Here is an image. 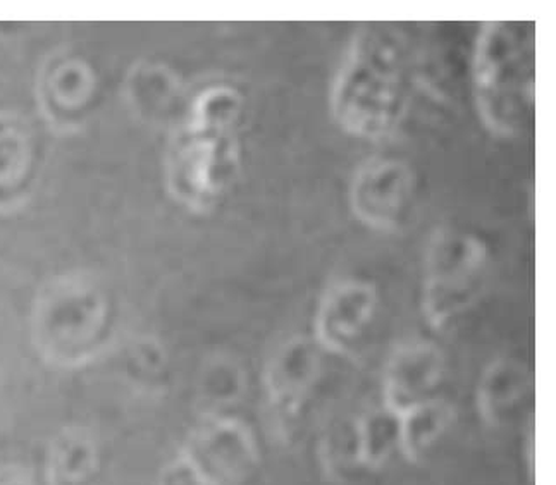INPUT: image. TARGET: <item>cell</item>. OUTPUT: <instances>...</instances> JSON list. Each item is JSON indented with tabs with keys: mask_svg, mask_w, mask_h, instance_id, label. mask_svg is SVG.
Here are the masks:
<instances>
[{
	"mask_svg": "<svg viewBox=\"0 0 556 485\" xmlns=\"http://www.w3.org/2000/svg\"><path fill=\"white\" fill-rule=\"evenodd\" d=\"M408 49L402 31L358 26L331 88V114L352 137L379 140L399 128L408 104Z\"/></svg>",
	"mask_w": 556,
	"mask_h": 485,
	"instance_id": "cell-1",
	"label": "cell"
},
{
	"mask_svg": "<svg viewBox=\"0 0 556 485\" xmlns=\"http://www.w3.org/2000/svg\"><path fill=\"white\" fill-rule=\"evenodd\" d=\"M534 34L528 23L488 22L473 43L472 93L479 119L500 138L522 131L534 100Z\"/></svg>",
	"mask_w": 556,
	"mask_h": 485,
	"instance_id": "cell-2",
	"label": "cell"
},
{
	"mask_svg": "<svg viewBox=\"0 0 556 485\" xmlns=\"http://www.w3.org/2000/svg\"><path fill=\"white\" fill-rule=\"evenodd\" d=\"M488 272L490 250L478 234L453 226L438 228L424 254V319L437 331L452 326L481 298Z\"/></svg>",
	"mask_w": 556,
	"mask_h": 485,
	"instance_id": "cell-3",
	"label": "cell"
},
{
	"mask_svg": "<svg viewBox=\"0 0 556 485\" xmlns=\"http://www.w3.org/2000/svg\"><path fill=\"white\" fill-rule=\"evenodd\" d=\"M241 99L235 90L220 88L205 97L199 126L193 129L181 164L185 195L208 202L219 195L237 164V128Z\"/></svg>",
	"mask_w": 556,
	"mask_h": 485,
	"instance_id": "cell-4",
	"label": "cell"
},
{
	"mask_svg": "<svg viewBox=\"0 0 556 485\" xmlns=\"http://www.w3.org/2000/svg\"><path fill=\"white\" fill-rule=\"evenodd\" d=\"M181 457L211 485H247L261 469L254 432L232 417H208L193 431Z\"/></svg>",
	"mask_w": 556,
	"mask_h": 485,
	"instance_id": "cell-5",
	"label": "cell"
},
{
	"mask_svg": "<svg viewBox=\"0 0 556 485\" xmlns=\"http://www.w3.org/2000/svg\"><path fill=\"white\" fill-rule=\"evenodd\" d=\"M417 181L407 162L369 158L358 167L350 184V207L362 225L379 232H393L410 217Z\"/></svg>",
	"mask_w": 556,
	"mask_h": 485,
	"instance_id": "cell-6",
	"label": "cell"
},
{
	"mask_svg": "<svg viewBox=\"0 0 556 485\" xmlns=\"http://www.w3.org/2000/svg\"><path fill=\"white\" fill-rule=\"evenodd\" d=\"M378 290L361 279L341 281L320 299L314 340L323 352L353 357L370 331L378 311Z\"/></svg>",
	"mask_w": 556,
	"mask_h": 485,
	"instance_id": "cell-7",
	"label": "cell"
},
{
	"mask_svg": "<svg viewBox=\"0 0 556 485\" xmlns=\"http://www.w3.org/2000/svg\"><path fill=\"white\" fill-rule=\"evenodd\" d=\"M446 372L443 352L434 343L414 340L391 353L382 375V407L400 417L440 398Z\"/></svg>",
	"mask_w": 556,
	"mask_h": 485,
	"instance_id": "cell-8",
	"label": "cell"
},
{
	"mask_svg": "<svg viewBox=\"0 0 556 485\" xmlns=\"http://www.w3.org/2000/svg\"><path fill=\"white\" fill-rule=\"evenodd\" d=\"M323 372V348L314 337L296 336L282 343L264 373L267 401L282 422L299 419Z\"/></svg>",
	"mask_w": 556,
	"mask_h": 485,
	"instance_id": "cell-9",
	"label": "cell"
},
{
	"mask_svg": "<svg viewBox=\"0 0 556 485\" xmlns=\"http://www.w3.org/2000/svg\"><path fill=\"white\" fill-rule=\"evenodd\" d=\"M532 394L528 367L514 358H496L482 370L476 387L479 419L490 429H505L519 419Z\"/></svg>",
	"mask_w": 556,
	"mask_h": 485,
	"instance_id": "cell-10",
	"label": "cell"
},
{
	"mask_svg": "<svg viewBox=\"0 0 556 485\" xmlns=\"http://www.w3.org/2000/svg\"><path fill=\"white\" fill-rule=\"evenodd\" d=\"M455 410L438 398L399 417L400 448L405 460L419 463L452 425Z\"/></svg>",
	"mask_w": 556,
	"mask_h": 485,
	"instance_id": "cell-11",
	"label": "cell"
},
{
	"mask_svg": "<svg viewBox=\"0 0 556 485\" xmlns=\"http://www.w3.org/2000/svg\"><path fill=\"white\" fill-rule=\"evenodd\" d=\"M97 467L99 452L93 441L84 432H64L52 443L49 472L55 484H84L96 475Z\"/></svg>",
	"mask_w": 556,
	"mask_h": 485,
	"instance_id": "cell-12",
	"label": "cell"
},
{
	"mask_svg": "<svg viewBox=\"0 0 556 485\" xmlns=\"http://www.w3.org/2000/svg\"><path fill=\"white\" fill-rule=\"evenodd\" d=\"M319 461L326 477L337 484L352 481L364 469L355 420L326 429L325 436L320 437Z\"/></svg>",
	"mask_w": 556,
	"mask_h": 485,
	"instance_id": "cell-13",
	"label": "cell"
},
{
	"mask_svg": "<svg viewBox=\"0 0 556 485\" xmlns=\"http://www.w3.org/2000/svg\"><path fill=\"white\" fill-rule=\"evenodd\" d=\"M355 423L364 469L381 470L400 448L399 417L381 407L355 420Z\"/></svg>",
	"mask_w": 556,
	"mask_h": 485,
	"instance_id": "cell-14",
	"label": "cell"
},
{
	"mask_svg": "<svg viewBox=\"0 0 556 485\" xmlns=\"http://www.w3.org/2000/svg\"><path fill=\"white\" fill-rule=\"evenodd\" d=\"M245 391V375L238 367L226 366L219 367L216 373L208 381L205 387V396L212 405H232L241 398V394Z\"/></svg>",
	"mask_w": 556,
	"mask_h": 485,
	"instance_id": "cell-15",
	"label": "cell"
},
{
	"mask_svg": "<svg viewBox=\"0 0 556 485\" xmlns=\"http://www.w3.org/2000/svg\"><path fill=\"white\" fill-rule=\"evenodd\" d=\"M159 485H211L181 455L163 472Z\"/></svg>",
	"mask_w": 556,
	"mask_h": 485,
	"instance_id": "cell-16",
	"label": "cell"
},
{
	"mask_svg": "<svg viewBox=\"0 0 556 485\" xmlns=\"http://www.w3.org/2000/svg\"><path fill=\"white\" fill-rule=\"evenodd\" d=\"M0 485H37L34 478L29 477L28 473L23 470H8V472L0 473Z\"/></svg>",
	"mask_w": 556,
	"mask_h": 485,
	"instance_id": "cell-17",
	"label": "cell"
}]
</instances>
